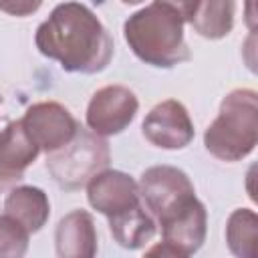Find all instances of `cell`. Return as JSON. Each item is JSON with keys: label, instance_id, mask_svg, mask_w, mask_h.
<instances>
[{"label": "cell", "instance_id": "obj_1", "mask_svg": "<svg viewBox=\"0 0 258 258\" xmlns=\"http://www.w3.org/2000/svg\"><path fill=\"white\" fill-rule=\"evenodd\" d=\"M38 52L52 58L67 73L95 75L107 69L115 42L103 22L81 2H62L36 28Z\"/></svg>", "mask_w": 258, "mask_h": 258}, {"label": "cell", "instance_id": "obj_2", "mask_svg": "<svg viewBox=\"0 0 258 258\" xmlns=\"http://www.w3.org/2000/svg\"><path fill=\"white\" fill-rule=\"evenodd\" d=\"M183 24L171 8L153 2L125 20L123 36L139 60L157 69H171L191 56L183 36Z\"/></svg>", "mask_w": 258, "mask_h": 258}, {"label": "cell", "instance_id": "obj_3", "mask_svg": "<svg viewBox=\"0 0 258 258\" xmlns=\"http://www.w3.org/2000/svg\"><path fill=\"white\" fill-rule=\"evenodd\" d=\"M258 143V95L252 89H234L222 103L218 117L204 133L206 149L220 161H240Z\"/></svg>", "mask_w": 258, "mask_h": 258}, {"label": "cell", "instance_id": "obj_4", "mask_svg": "<svg viewBox=\"0 0 258 258\" xmlns=\"http://www.w3.org/2000/svg\"><path fill=\"white\" fill-rule=\"evenodd\" d=\"M109 161V143L101 135L79 125L69 143L46 153V171L58 187L73 191L87 185L99 171L107 169Z\"/></svg>", "mask_w": 258, "mask_h": 258}, {"label": "cell", "instance_id": "obj_5", "mask_svg": "<svg viewBox=\"0 0 258 258\" xmlns=\"http://www.w3.org/2000/svg\"><path fill=\"white\" fill-rule=\"evenodd\" d=\"M137 187L139 198L155 224L167 220L196 200V189L187 173L173 165H153L145 169Z\"/></svg>", "mask_w": 258, "mask_h": 258}, {"label": "cell", "instance_id": "obj_6", "mask_svg": "<svg viewBox=\"0 0 258 258\" xmlns=\"http://www.w3.org/2000/svg\"><path fill=\"white\" fill-rule=\"evenodd\" d=\"M157 226L161 228V244L149 248V256H191L206 242L208 214L204 204L196 198L183 210L159 222Z\"/></svg>", "mask_w": 258, "mask_h": 258}, {"label": "cell", "instance_id": "obj_7", "mask_svg": "<svg viewBox=\"0 0 258 258\" xmlns=\"http://www.w3.org/2000/svg\"><path fill=\"white\" fill-rule=\"evenodd\" d=\"M139 101L129 87L107 85L93 93L87 105V127L101 135H119L135 119Z\"/></svg>", "mask_w": 258, "mask_h": 258}, {"label": "cell", "instance_id": "obj_8", "mask_svg": "<svg viewBox=\"0 0 258 258\" xmlns=\"http://www.w3.org/2000/svg\"><path fill=\"white\" fill-rule=\"evenodd\" d=\"M20 123L28 139L38 147V151L44 153L69 143L79 129V121L64 105L56 101H40L30 105Z\"/></svg>", "mask_w": 258, "mask_h": 258}, {"label": "cell", "instance_id": "obj_9", "mask_svg": "<svg viewBox=\"0 0 258 258\" xmlns=\"http://www.w3.org/2000/svg\"><path fill=\"white\" fill-rule=\"evenodd\" d=\"M141 131L143 137L159 149H183L196 135L187 109L175 99L157 103L145 115Z\"/></svg>", "mask_w": 258, "mask_h": 258}, {"label": "cell", "instance_id": "obj_10", "mask_svg": "<svg viewBox=\"0 0 258 258\" xmlns=\"http://www.w3.org/2000/svg\"><path fill=\"white\" fill-rule=\"evenodd\" d=\"M87 200L93 210L107 218L141 202L137 181L119 169H103L93 175L87 183Z\"/></svg>", "mask_w": 258, "mask_h": 258}, {"label": "cell", "instance_id": "obj_11", "mask_svg": "<svg viewBox=\"0 0 258 258\" xmlns=\"http://www.w3.org/2000/svg\"><path fill=\"white\" fill-rule=\"evenodd\" d=\"M38 153V147L28 139L20 119L8 123L0 131V189L22 181L26 167L34 163Z\"/></svg>", "mask_w": 258, "mask_h": 258}, {"label": "cell", "instance_id": "obj_12", "mask_svg": "<svg viewBox=\"0 0 258 258\" xmlns=\"http://www.w3.org/2000/svg\"><path fill=\"white\" fill-rule=\"evenodd\" d=\"M54 246L60 258H91L97 254V230L93 216L75 210L60 218L54 230Z\"/></svg>", "mask_w": 258, "mask_h": 258}, {"label": "cell", "instance_id": "obj_13", "mask_svg": "<svg viewBox=\"0 0 258 258\" xmlns=\"http://www.w3.org/2000/svg\"><path fill=\"white\" fill-rule=\"evenodd\" d=\"M4 214L16 220L28 234H36L48 222V196L34 185H16L4 200Z\"/></svg>", "mask_w": 258, "mask_h": 258}, {"label": "cell", "instance_id": "obj_14", "mask_svg": "<svg viewBox=\"0 0 258 258\" xmlns=\"http://www.w3.org/2000/svg\"><path fill=\"white\" fill-rule=\"evenodd\" d=\"M109 220V230L113 240L127 250H137L143 248L147 242H151V238L157 232V224L153 220V216L145 210L143 202L131 206L129 210H123Z\"/></svg>", "mask_w": 258, "mask_h": 258}, {"label": "cell", "instance_id": "obj_15", "mask_svg": "<svg viewBox=\"0 0 258 258\" xmlns=\"http://www.w3.org/2000/svg\"><path fill=\"white\" fill-rule=\"evenodd\" d=\"M236 0H200V6L189 24L200 36L218 40L232 32Z\"/></svg>", "mask_w": 258, "mask_h": 258}, {"label": "cell", "instance_id": "obj_16", "mask_svg": "<svg viewBox=\"0 0 258 258\" xmlns=\"http://www.w3.org/2000/svg\"><path fill=\"white\" fill-rule=\"evenodd\" d=\"M226 242L234 256L254 258L258 242V216L254 210L238 208L226 222Z\"/></svg>", "mask_w": 258, "mask_h": 258}, {"label": "cell", "instance_id": "obj_17", "mask_svg": "<svg viewBox=\"0 0 258 258\" xmlns=\"http://www.w3.org/2000/svg\"><path fill=\"white\" fill-rule=\"evenodd\" d=\"M30 234L10 216H0V258H20L28 250Z\"/></svg>", "mask_w": 258, "mask_h": 258}, {"label": "cell", "instance_id": "obj_18", "mask_svg": "<svg viewBox=\"0 0 258 258\" xmlns=\"http://www.w3.org/2000/svg\"><path fill=\"white\" fill-rule=\"evenodd\" d=\"M42 6V0H0V12L10 16H30Z\"/></svg>", "mask_w": 258, "mask_h": 258}, {"label": "cell", "instance_id": "obj_19", "mask_svg": "<svg viewBox=\"0 0 258 258\" xmlns=\"http://www.w3.org/2000/svg\"><path fill=\"white\" fill-rule=\"evenodd\" d=\"M155 2L171 8L183 22H189L194 18L198 6H200V0H155Z\"/></svg>", "mask_w": 258, "mask_h": 258}, {"label": "cell", "instance_id": "obj_20", "mask_svg": "<svg viewBox=\"0 0 258 258\" xmlns=\"http://www.w3.org/2000/svg\"><path fill=\"white\" fill-rule=\"evenodd\" d=\"M246 24L250 28V32H254L256 28V0H246Z\"/></svg>", "mask_w": 258, "mask_h": 258}, {"label": "cell", "instance_id": "obj_21", "mask_svg": "<svg viewBox=\"0 0 258 258\" xmlns=\"http://www.w3.org/2000/svg\"><path fill=\"white\" fill-rule=\"evenodd\" d=\"M123 4H131V6H135V4H141L143 0H121Z\"/></svg>", "mask_w": 258, "mask_h": 258}, {"label": "cell", "instance_id": "obj_22", "mask_svg": "<svg viewBox=\"0 0 258 258\" xmlns=\"http://www.w3.org/2000/svg\"><path fill=\"white\" fill-rule=\"evenodd\" d=\"M0 101H2V97H0Z\"/></svg>", "mask_w": 258, "mask_h": 258}]
</instances>
